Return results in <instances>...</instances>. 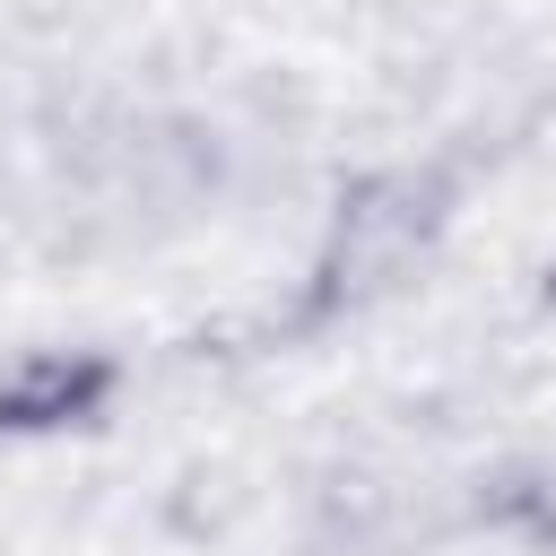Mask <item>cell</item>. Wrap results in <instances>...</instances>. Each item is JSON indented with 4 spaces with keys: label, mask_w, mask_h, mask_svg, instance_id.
I'll list each match as a JSON object with an SVG mask.
<instances>
[{
    "label": "cell",
    "mask_w": 556,
    "mask_h": 556,
    "mask_svg": "<svg viewBox=\"0 0 556 556\" xmlns=\"http://www.w3.org/2000/svg\"><path fill=\"white\" fill-rule=\"evenodd\" d=\"M443 226V182L417 174V165H391V174H365L348 182L330 235H321V261H313V313H339L374 287H391Z\"/></svg>",
    "instance_id": "obj_1"
},
{
    "label": "cell",
    "mask_w": 556,
    "mask_h": 556,
    "mask_svg": "<svg viewBox=\"0 0 556 556\" xmlns=\"http://www.w3.org/2000/svg\"><path fill=\"white\" fill-rule=\"evenodd\" d=\"M104 391H113L104 365H87V356H35V365H17V374L0 382V426H9V434H26V426H70V417H87Z\"/></svg>",
    "instance_id": "obj_2"
},
{
    "label": "cell",
    "mask_w": 556,
    "mask_h": 556,
    "mask_svg": "<svg viewBox=\"0 0 556 556\" xmlns=\"http://www.w3.org/2000/svg\"><path fill=\"white\" fill-rule=\"evenodd\" d=\"M547 304H556V269H547Z\"/></svg>",
    "instance_id": "obj_3"
}]
</instances>
